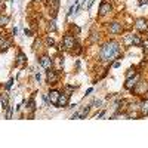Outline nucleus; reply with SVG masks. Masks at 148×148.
Listing matches in <instances>:
<instances>
[{
    "label": "nucleus",
    "mask_w": 148,
    "mask_h": 148,
    "mask_svg": "<svg viewBox=\"0 0 148 148\" xmlns=\"http://www.w3.org/2000/svg\"><path fill=\"white\" fill-rule=\"evenodd\" d=\"M116 58H120V43L116 40L107 42L99 51V59L107 62V61H113Z\"/></svg>",
    "instance_id": "f257e3e1"
},
{
    "label": "nucleus",
    "mask_w": 148,
    "mask_h": 148,
    "mask_svg": "<svg viewBox=\"0 0 148 148\" xmlns=\"http://www.w3.org/2000/svg\"><path fill=\"white\" fill-rule=\"evenodd\" d=\"M76 46V39H74L73 34H65L64 39H62V43H61V49L64 51H71V49Z\"/></svg>",
    "instance_id": "f03ea898"
},
{
    "label": "nucleus",
    "mask_w": 148,
    "mask_h": 148,
    "mask_svg": "<svg viewBox=\"0 0 148 148\" xmlns=\"http://www.w3.org/2000/svg\"><path fill=\"white\" fill-rule=\"evenodd\" d=\"M46 80H47L49 84H56V83L59 82V74H58V71L49 68L47 73H46Z\"/></svg>",
    "instance_id": "7ed1b4c3"
},
{
    "label": "nucleus",
    "mask_w": 148,
    "mask_h": 148,
    "mask_svg": "<svg viewBox=\"0 0 148 148\" xmlns=\"http://www.w3.org/2000/svg\"><path fill=\"white\" fill-rule=\"evenodd\" d=\"M141 80V76L139 74H135L133 77H130V79H126V83H125V88L127 89V90H133V88L138 84V82Z\"/></svg>",
    "instance_id": "20e7f679"
},
{
    "label": "nucleus",
    "mask_w": 148,
    "mask_h": 148,
    "mask_svg": "<svg viewBox=\"0 0 148 148\" xmlns=\"http://www.w3.org/2000/svg\"><path fill=\"white\" fill-rule=\"evenodd\" d=\"M39 62H40V65H42L45 70H49V68H52V65H53V59H52L51 56H47V55H43V56L39 59Z\"/></svg>",
    "instance_id": "39448f33"
},
{
    "label": "nucleus",
    "mask_w": 148,
    "mask_h": 148,
    "mask_svg": "<svg viewBox=\"0 0 148 148\" xmlns=\"http://www.w3.org/2000/svg\"><path fill=\"white\" fill-rule=\"evenodd\" d=\"M135 27H136L138 31L145 33V31H148V21L145 18H138L136 19V24H135Z\"/></svg>",
    "instance_id": "423d86ee"
},
{
    "label": "nucleus",
    "mask_w": 148,
    "mask_h": 148,
    "mask_svg": "<svg viewBox=\"0 0 148 148\" xmlns=\"http://www.w3.org/2000/svg\"><path fill=\"white\" fill-rule=\"evenodd\" d=\"M108 31H110L111 34H120V33L123 31V25H121L120 22L114 21V22H111L110 25H108Z\"/></svg>",
    "instance_id": "0eeeda50"
},
{
    "label": "nucleus",
    "mask_w": 148,
    "mask_h": 148,
    "mask_svg": "<svg viewBox=\"0 0 148 148\" xmlns=\"http://www.w3.org/2000/svg\"><path fill=\"white\" fill-rule=\"evenodd\" d=\"M133 92H135V93H145V92H148V82L139 80L138 84L133 88Z\"/></svg>",
    "instance_id": "6e6552de"
},
{
    "label": "nucleus",
    "mask_w": 148,
    "mask_h": 148,
    "mask_svg": "<svg viewBox=\"0 0 148 148\" xmlns=\"http://www.w3.org/2000/svg\"><path fill=\"white\" fill-rule=\"evenodd\" d=\"M59 95H61V92H58V90H51V92L47 93V96H49V102L53 104V105H58Z\"/></svg>",
    "instance_id": "1a4fd4ad"
},
{
    "label": "nucleus",
    "mask_w": 148,
    "mask_h": 148,
    "mask_svg": "<svg viewBox=\"0 0 148 148\" xmlns=\"http://www.w3.org/2000/svg\"><path fill=\"white\" fill-rule=\"evenodd\" d=\"M70 102V95L68 93H61L59 95V99H58V107H67Z\"/></svg>",
    "instance_id": "9d476101"
},
{
    "label": "nucleus",
    "mask_w": 148,
    "mask_h": 148,
    "mask_svg": "<svg viewBox=\"0 0 148 148\" xmlns=\"http://www.w3.org/2000/svg\"><path fill=\"white\" fill-rule=\"evenodd\" d=\"M111 12V5H110V2H102L101 3V6H99V15H107V14H110Z\"/></svg>",
    "instance_id": "9b49d317"
},
{
    "label": "nucleus",
    "mask_w": 148,
    "mask_h": 148,
    "mask_svg": "<svg viewBox=\"0 0 148 148\" xmlns=\"http://www.w3.org/2000/svg\"><path fill=\"white\" fill-rule=\"evenodd\" d=\"M139 111H141V116H148V99L139 104Z\"/></svg>",
    "instance_id": "f8f14e48"
},
{
    "label": "nucleus",
    "mask_w": 148,
    "mask_h": 148,
    "mask_svg": "<svg viewBox=\"0 0 148 148\" xmlns=\"http://www.w3.org/2000/svg\"><path fill=\"white\" fill-rule=\"evenodd\" d=\"M89 110H90V105H86L84 108H82L80 111H77L76 114H77V117H79V119H84L86 116H88V113H89Z\"/></svg>",
    "instance_id": "ddd939ff"
},
{
    "label": "nucleus",
    "mask_w": 148,
    "mask_h": 148,
    "mask_svg": "<svg viewBox=\"0 0 148 148\" xmlns=\"http://www.w3.org/2000/svg\"><path fill=\"white\" fill-rule=\"evenodd\" d=\"M25 59H27V58H25V55H24L22 52H19V53H18V61H16V65H18V67H22L24 64H25Z\"/></svg>",
    "instance_id": "4468645a"
},
{
    "label": "nucleus",
    "mask_w": 148,
    "mask_h": 148,
    "mask_svg": "<svg viewBox=\"0 0 148 148\" xmlns=\"http://www.w3.org/2000/svg\"><path fill=\"white\" fill-rule=\"evenodd\" d=\"M8 101H9L8 93H0V102H2L3 108H8Z\"/></svg>",
    "instance_id": "2eb2a0df"
},
{
    "label": "nucleus",
    "mask_w": 148,
    "mask_h": 148,
    "mask_svg": "<svg viewBox=\"0 0 148 148\" xmlns=\"http://www.w3.org/2000/svg\"><path fill=\"white\" fill-rule=\"evenodd\" d=\"M53 64H56V67H58L56 70L59 71L61 68L64 67V58H61V56H56V58H55V61H53Z\"/></svg>",
    "instance_id": "dca6fc26"
},
{
    "label": "nucleus",
    "mask_w": 148,
    "mask_h": 148,
    "mask_svg": "<svg viewBox=\"0 0 148 148\" xmlns=\"http://www.w3.org/2000/svg\"><path fill=\"white\" fill-rule=\"evenodd\" d=\"M142 43V40H141V36H138V34H132V45H135V46H139Z\"/></svg>",
    "instance_id": "f3484780"
},
{
    "label": "nucleus",
    "mask_w": 148,
    "mask_h": 148,
    "mask_svg": "<svg viewBox=\"0 0 148 148\" xmlns=\"http://www.w3.org/2000/svg\"><path fill=\"white\" fill-rule=\"evenodd\" d=\"M10 45H12V42H10L9 39H6V40L3 42V45H2V46H0V52H6V51H8V49L10 47Z\"/></svg>",
    "instance_id": "a211bd4d"
},
{
    "label": "nucleus",
    "mask_w": 148,
    "mask_h": 148,
    "mask_svg": "<svg viewBox=\"0 0 148 148\" xmlns=\"http://www.w3.org/2000/svg\"><path fill=\"white\" fill-rule=\"evenodd\" d=\"M9 24V16L8 15H0V27H5Z\"/></svg>",
    "instance_id": "6ab92c4d"
},
{
    "label": "nucleus",
    "mask_w": 148,
    "mask_h": 148,
    "mask_svg": "<svg viewBox=\"0 0 148 148\" xmlns=\"http://www.w3.org/2000/svg\"><path fill=\"white\" fill-rule=\"evenodd\" d=\"M135 74H136V68H135V67H130V68L127 70V73H126V79H130V77H133Z\"/></svg>",
    "instance_id": "aec40b11"
},
{
    "label": "nucleus",
    "mask_w": 148,
    "mask_h": 148,
    "mask_svg": "<svg viewBox=\"0 0 148 148\" xmlns=\"http://www.w3.org/2000/svg\"><path fill=\"white\" fill-rule=\"evenodd\" d=\"M80 52H82V47H80L79 45H76V46L71 49V53H73V55H79Z\"/></svg>",
    "instance_id": "412c9836"
},
{
    "label": "nucleus",
    "mask_w": 148,
    "mask_h": 148,
    "mask_svg": "<svg viewBox=\"0 0 148 148\" xmlns=\"http://www.w3.org/2000/svg\"><path fill=\"white\" fill-rule=\"evenodd\" d=\"M47 30L49 31H56V25H55V21H51L47 25Z\"/></svg>",
    "instance_id": "4be33fe9"
},
{
    "label": "nucleus",
    "mask_w": 148,
    "mask_h": 148,
    "mask_svg": "<svg viewBox=\"0 0 148 148\" xmlns=\"http://www.w3.org/2000/svg\"><path fill=\"white\" fill-rule=\"evenodd\" d=\"M8 111H6V119H10L12 117V107H9L8 105V108H6Z\"/></svg>",
    "instance_id": "5701e85b"
},
{
    "label": "nucleus",
    "mask_w": 148,
    "mask_h": 148,
    "mask_svg": "<svg viewBox=\"0 0 148 148\" xmlns=\"http://www.w3.org/2000/svg\"><path fill=\"white\" fill-rule=\"evenodd\" d=\"M46 43H47V46H53V39H52V37H47V39H46Z\"/></svg>",
    "instance_id": "b1692460"
},
{
    "label": "nucleus",
    "mask_w": 148,
    "mask_h": 148,
    "mask_svg": "<svg viewBox=\"0 0 148 148\" xmlns=\"http://www.w3.org/2000/svg\"><path fill=\"white\" fill-rule=\"evenodd\" d=\"M93 105H96V107H101V105H102V101H101V99H95V101H93Z\"/></svg>",
    "instance_id": "393cba45"
},
{
    "label": "nucleus",
    "mask_w": 148,
    "mask_h": 148,
    "mask_svg": "<svg viewBox=\"0 0 148 148\" xmlns=\"http://www.w3.org/2000/svg\"><path fill=\"white\" fill-rule=\"evenodd\" d=\"M52 3H53V10H56V8L59 5V0H52Z\"/></svg>",
    "instance_id": "a878e982"
},
{
    "label": "nucleus",
    "mask_w": 148,
    "mask_h": 148,
    "mask_svg": "<svg viewBox=\"0 0 148 148\" xmlns=\"http://www.w3.org/2000/svg\"><path fill=\"white\" fill-rule=\"evenodd\" d=\"M6 40V36H3V34H0V46L3 45V42Z\"/></svg>",
    "instance_id": "bb28decb"
},
{
    "label": "nucleus",
    "mask_w": 148,
    "mask_h": 148,
    "mask_svg": "<svg viewBox=\"0 0 148 148\" xmlns=\"http://www.w3.org/2000/svg\"><path fill=\"white\" fill-rule=\"evenodd\" d=\"M12 83H14V79H9V82L6 83V89H9L10 86H12Z\"/></svg>",
    "instance_id": "cd10ccee"
},
{
    "label": "nucleus",
    "mask_w": 148,
    "mask_h": 148,
    "mask_svg": "<svg viewBox=\"0 0 148 148\" xmlns=\"http://www.w3.org/2000/svg\"><path fill=\"white\" fill-rule=\"evenodd\" d=\"M24 33H25V36H31V34H33V33H31V30H27V28L24 30Z\"/></svg>",
    "instance_id": "c85d7f7f"
},
{
    "label": "nucleus",
    "mask_w": 148,
    "mask_h": 148,
    "mask_svg": "<svg viewBox=\"0 0 148 148\" xmlns=\"http://www.w3.org/2000/svg\"><path fill=\"white\" fill-rule=\"evenodd\" d=\"M104 114H105V111H101V113L96 116V119H101V117H104Z\"/></svg>",
    "instance_id": "c756f323"
},
{
    "label": "nucleus",
    "mask_w": 148,
    "mask_h": 148,
    "mask_svg": "<svg viewBox=\"0 0 148 148\" xmlns=\"http://www.w3.org/2000/svg\"><path fill=\"white\" fill-rule=\"evenodd\" d=\"M71 30L76 31V33H80V28H79V27H71Z\"/></svg>",
    "instance_id": "7c9ffc66"
},
{
    "label": "nucleus",
    "mask_w": 148,
    "mask_h": 148,
    "mask_svg": "<svg viewBox=\"0 0 148 148\" xmlns=\"http://www.w3.org/2000/svg\"><path fill=\"white\" fill-rule=\"evenodd\" d=\"M139 5H148V0H139Z\"/></svg>",
    "instance_id": "2f4dec72"
},
{
    "label": "nucleus",
    "mask_w": 148,
    "mask_h": 148,
    "mask_svg": "<svg viewBox=\"0 0 148 148\" xmlns=\"http://www.w3.org/2000/svg\"><path fill=\"white\" fill-rule=\"evenodd\" d=\"M113 67H114V68H119V67H120V62H116V64H114Z\"/></svg>",
    "instance_id": "473e14b6"
},
{
    "label": "nucleus",
    "mask_w": 148,
    "mask_h": 148,
    "mask_svg": "<svg viewBox=\"0 0 148 148\" xmlns=\"http://www.w3.org/2000/svg\"><path fill=\"white\" fill-rule=\"evenodd\" d=\"M0 5H2V0H0Z\"/></svg>",
    "instance_id": "72a5a7b5"
},
{
    "label": "nucleus",
    "mask_w": 148,
    "mask_h": 148,
    "mask_svg": "<svg viewBox=\"0 0 148 148\" xmlns=\"http://www.w3.org/2000/svg\"><path fill=\"white\" fill-rule=\"evenodd\" d=\"M34 2H39V0H34Z\"/></svg>",
    "instance_id": "f704fd0d"
}]
</instances>
